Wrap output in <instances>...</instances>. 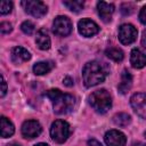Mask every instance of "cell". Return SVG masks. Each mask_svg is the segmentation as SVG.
Returning a JSON list of instances; mask_svg holds the SVG:
<instances>
[{
    "mask_svg": "<svg viewBox=\"0 0 146 146\" xmlns=\"http://www.w3.org/2000/svg\"><path fill=\"white\" fill-rule=\"evenodd\" d=\"M137 38V30L131 24H123L119 29V40L122 44H130Z\"/></svg>",
    "mask_w": 146,
    "mask_h": 146,
    "instance_id": "cell-8",
    "label": "cell"
},
{
    "mask_svg": "<svg viewBox=\"0 0 146 146\" xmlns=\"http://www.w3.org/2000/svg\"><path fill=\"white\" fill-rule=\"evenodd\" d=\"M130 63L135 68H143L144 66H146V55L139 49L135 48L130 54Z\"/></svg>",
    "mask_w": 146,
    "mask_h": 146,
    "instance_id": "cell-14",
    "label": "cell"
},
{
    "mask_svg": "<svg viewBox=\"0 0 146 146\" xmlns=\"http://www.w3.org/2000/svg\"><path fill=\"white\" fill-rule=\"evenodd\" d=\"M0 125H1V137L2 138H8L10 137L14 131V124L6 117V116H1V121H0Z\"/></svg>",
    "mask_w": 146,
    "mask_h": 146,
    "instance_id": "cell-18",
    "label": "cell"
},
{
    "mask_svg": "<svg viewBox=\"0 0 146 146\" xmlns=\"http://www.w3.org/2000/svg\"><path fill=\"white\" fill-rule=\"evenodd\" d=\"M144 136H145V138H146V131H145V132H144Z\"/></svg>",
    "mask_w": 146,
    "mask_h": 146,
    "instance_id": "cell-34",
    "label": "cell"
},
{
    "mask_svg": "<svg viewBox=\"0 0 146 146\" xmlns=\"http://www.w3.org/2000/svg\"><path fill=\"white\" fill-rule=\"evenodd\" d=\"M47 97L51 100L54 112L58 115L70 113L75 105V98L70 94H63L59 89H50L47 91Z\"/></svg>",
    "mask_w": 146,
    "mask_h": 146,
    "instance_id": "cell-2",
    "label": "cell"
},
{
    "mask_svg": "<svg viewBox=\"0 0 146 146\" xmlns=\"http://www.w3.org/2000/svg\"><path fill=\"white\" fill-rule=\"evenodd\" d=\"M13 9V2L11 1H7V0H2L0 3V13L1 15H7Z\"/></svg>",
    "mask_w": 146,
    "mask_h": 146,
    "instance_id": "cell-23",
    "label": "cell"
},
{
    "mask_svg": "<svg viewBox=\"0 0 146 146\" xmlns=\"http://www.w3.org/2000/svg\"><path fill=\"white\" fill-rule=\"evenodd\" d=\"M52 31L56 35L67 36L72 32V23L66 16H57L52 23Z\"/></svg>",
    "mask_w": 146,
    "mask_h": 146,
    "instance_id": "cell-6",
    "label": "cell"
},
{
    "mask_svg": "<svg viewBox=\"0 0 146 146\" xmlns=\"http://www.w3.org/2000/svg\"><path fill=\"white\" fill-rule=\"evenodd\" d=\"M11 31H13V26H11L10 23H8V22H2V23L0 24V32H1L2 34H8V33H10Z\"/></svg>",
    "mask_w": 146,
    "mask_h": 146,
    "instance_id": "cell-25",
    "label": "cell"
},
{
    "mask_svg": "<svg viewBox=\"0 0 146 146\" xmlns=\"http://www.w3.org/2000/svg\"><path fill=\"white\" fill-rule=\"evenodd\" d=\"M34 146H49V145L48 144H44V143H39V144L34 145Z\"/></svg>",
    "mask_w": 146,
    "mask_h": 146,
    "instance_id": "cell-32",
    "label": "cell"
},
{
    "mask_svg": "<svg viewBox=\"0 0 146 146\" xmlns=\"http://www.w3.org/2000/svg\"><path fill=\"white\" fill-rule=\"evenodd\" d=\"M107 66L97 60L88 62L82 70V78L86 87H94L102 83L107 75Z\"/></svg>",
    "mask_w": 146,
    "mask_h": 146,
    "instance_id": "cell-1",
    "label": "cell"
},
{
    "mask_svg": "<svg viewBox=\"0 0 146 146\" xmlns=\"http://www.w3.org/2000/svg\"><path fill=\"white\" fill-rule=\"evenodd\" d=\"M131 146H146V145L144 143H141V141H133L131 144Z\"/></svg>",
    "mask_w": 146,
    "mask_h": 146,
    "instance_id": "cell-31",
    "label": "cell"
},
{
    "mask_svg": "<svg viewBox=\"0 0 146 146\" xmlns=\"http://www.w3.org/2000/svg\"><path fill=\"white\" fill-rule=\"evenodd\" d=\"M78 30L81 35L89 38L99 32V26L94 21H91L89 18H82L78 23Z\"/></svg>",
    "mask_w": 146,
    "mask_h": 146,
    "instance_id": "cell-9",
    "label": "cell"
},
{
    "mask_svg": "<svg viewBox=\"0 0 146 146\" xmlns=\"http://www.w3.org/2000/svg\"><path fill=\"white\" fill-rule=\"evenodd\" d=\"M105 143L107 146H125L127 138L124 133L119 130H110L105 133Z\"/></svg>",
    "mask_w": 146,
    "mask_h": 146,
    "instance_id": "cell-11",
    "label": "cell"
},
{
    "mask_svg": "<svg viewBox=\"0 0 146 146\" xmlns=\"http://www.w3.org/2000/svg\"><path fill=\"white\" fill-rule=\"evenodd\" d=\"M133 10H135V6H133L132 3H130V2H124V3H122V6H121V13H122L123 15H125V16L132 14Z\"/></svg>",
    "mask_w": 146,
    "mask_h": 146,
    "instance_id": "cell-24",
    "label": "cell"
},
{
    "mask_svg": "<svg viewBox=\"0 0 146 146\" xmlns=\"http://www.w3.org/2000/svg\"><path fill=\"white\" fill-rule=\"evenodd\" d=\"M22 6L24 7V10L30 14L33 17L40 18L47 14V6L42 1L38 0H27V1H22Z\"/></svg>",
    "mask_w": 146,
    "mask_h": 146,
    "instance_id": "cell-5",
    "label": "cell"
},
{
    "mask_svg": "<svg viewBox=\"0 0 146 146\" xmlns=\"http://www.w3.org/2000/svg\"><path fill=\"white\" fill-rule=\"evenodd\" d=\"M63 83H64L66 87H72L74 82H73V79H72V78H70V76H65L64 80H63Z\"/></svg>",
    "mask_w": 146,
    "mask_h": 146,
    "instance_id": "cell-28",
    "label": "cell"
},
{
    "mask_svg": "<svg viewBox=\"0 0 146 146\" xmlns=\"http://www.w3.org/2000/svg\"><path fill=\"white\" fill-rule=\"evenodd\" d=\"M89 103L97 113L104 114L112 106V97L106 89H98L89 96Z\"/></svg>",
    "mask_w": 146,
    "mask_h": 146,
    "instance_id": "cell-3",
    "label": "cell"
},
{
    "mask_svg": "<svg viewBox=\"0 0 146 146\" xmlns=\"http://www.w3.org/2000/svg\"><path fill=\"white\" fill-rule=\"evenodd\" d=\"M54 67V63L50 60H44V62H39L33 65V72L36 75H43L50 72Z\"/></svg>",
    "mask_w": 146,
    "mask_h": 146,
    "instance_id": "cell-17",
    "label": "cell"
},
{
    "mask_svg": "<svg viewBox=\"0 0 146 146\" xmlns=\"http://www.w3.org/2000/svg\"><path fill=\"white\" fill-rule=\"evenodd\" d=\"M141 44L146 48V30L143 32V36H141Z\"/></svg>",
    "mask_w": 146,
    "mask_h": 146,
    "instance_id": "cell-30",
    "label": "cell"
},
{
    "mask_svg": "<svg viewBox=\"0 0 146 146\" xmlns=\"http://www.w3.org/2000/svg\"><path fill=\"white\" fill-rule=\"evenodd\" d=\"M88 145L89 146H103L99 141H97L96 139H90V140H88Z\"/></svg>",
    "mask_w": 146,
    "mask_h": 146,
    "instance_id": "cell-29",
    "label": "cell"
},
{
    "mask_svg": "<svg viewBox=\"0 0 146 146\" xmlns=\"http://www.w3.org/2000/svg\"><path fill=\"white\" fill-rule=\"evenodd\" d=\"M139 21L146 25V6H144L139 13Z\"/></svg>",
    "mask_w": 146,
    "mask_h": 146,
    "instance_id": "cell-26",
    "label": "cell"
},
{
    "mask_svg": "<svg viewBox=\"0 0 146 146\" xmlns=\"http://www.w3.org/2000/svg\"><path fill=\"white\" fill-rule=\"evenodd\" d=\"M11 62L14 64H22L31 58L30 52L23 47H15L11 50Z\"/></svg>",
    "mask_w": 146,
    "mask_h": 146,
    "instance_id": "cell-13",
    "label": "cell"
},
{
    "mask_svg": "<svg viewBox=\"0 0 146 146\" xmlns=\"http://www.w3.org/2000/svg\"><path fill=\"white\" fill-rule=\"evenodd\" d=\"M9 146H21V145H18V144H11V145H9Z\"/></svg>",
    "mask_w": 146,
    "mask_h": 146,
    "instance_id": "cell-33",
    "label": "cell"
},
{
    "mask_svg": "<svg viewBox=\"0 0 146 146\" xmlns=\"http://www.w3.org/2000/svg\"><path fill=\"white\" fill-rule=\"evenodd\" d=\"M130 104L138 116L146 120V94L138 92L131 96Z\"/></svg>",
    "mask_w": 146,
    "mask_h": 146,
    "instance_id": "cell-7",
    "label": "cell"
},
{
    "mask_svg": "<svg viewBox=\"0 0 146 146\" xmlns=\"http://www.w3.org/2000/svg\"><path fill=\"white\" fill-rule=\"evenodd\" d=\"M21 130H22L23 137H25V138H35L41 133L42 127L35 120H27L23 123Z\"/></svg>",
    "mask_w": 146,
    "mask_h": 146,
    "instance_id": "cell-10",
    "label": "cell"
},
{
    "mask_svg": "<svg viewBox=\"0 0 146 146\" xmlns=\"http://www.w3.org/2000/svg\"><path fill=\"white\" fill-rule=\"evenodd\" d=\"M35 43H36V46H38L41 50H48V49L50 48L51 41H50V38H49V34H48L47 30L40 29V30L36 32Z\"/></svg>",
    "mask_w": 146,
    "mask_h": 146,
    "instance_id": "cell-15",
    "label": "cell"
},
{
    "mask_svg": "<svg viewBox=\"0 0 146 146\" xmlns=\"http://www.w3.org/2000/svg\"><path fill=\"white\" fill-rule=\"evenodd\" d=\"M34 29H35V26H34V24H33L31 21H25V22H23L22 25H21V30H22L25 34H27V35H31V34L34 32Z\"/></svg>",
    "mask_w": 146,
    "mask_h": 146,
    "instance_id": "cell-22",
    "label": "cell"
},
{
    "mask_svg": "<svg viewBox=\"0 0 146 146\" xmlns=\"http://www.w3.org/2000/svg\"><path fill=\"white\" fill-rule=\"evenodd\" d=\"M63 3L65 7H67V9H70L71 11H74V13L81 11L84 6V2L81 0H68V1H63Z\"/></svg>",
    "mask_w": 146,
    "mask_h": 146,
    "instance_id": "cell-21",
    "label": "cell"
},
{
    "mask_svg": "<svg viewBox=\"0 0 146 146\" xmlns=\"http://www.w3.org/2000/svg\"><path fill=\"white\" fill-rule=\"evenodd\" d=\"M131 86H132V76H131V74L127 70H124L122 72V74H121V82H120V84L117 87L119 91L122 95H124V94H127L130 90Z\"/></svg>",
    "mask_w": 146,
    "mask_h": 146,
    "instance_id": "cell-16",
    "label": "cell"
},
{
    "mask_svg": "<svg viewBox=\"0 0 146 146\" xmlns=\"http://www.w3.org/2000/svg\"><path fill=\"white\" fill-rule=\"evenodd\" d=\"M71 135V127L66 121L56 120L50 128V136L54 141L58 144H63L67 140Z\"/></svg>",
    "mask_w": 146,
    "mask_h": 146,
    "instance_id": "cell-4",
    "label": "cell"
},
{
    "mask_svg": "<svg viewBox=\"0 0 146 146\" xmlns=\"http://www.w3.org/2000/svg\"><path fill=\"white\" fill-rule=\"evenodd\" d=\"M105 54H106V56L108 58H111L114 62H121L123 59V57H124L123 51L121 49H119V48H108V49H106Z\"/></svg>",
    "mask_w": 146,
    "mask_h": 146,
    "instance_id": "cell-20",
    "label": "cell"
},
{
    "mask_svg": "<svg viewBox=\"0 0 146 146\" xmlns=\"http://www.w3.org/2000/svg\"><path fill=\"white\" fill-rule=\"evenodd\" d=\"M7 92V83H6V80L3 78V75H1V97H3Z\"/></svg>",
    "mask_w": 146,
    "mask_h": 146,
    "instance_id": "cell-27",
    "label": "cell"
},
{
    "mask_svg": "<svg viewBox=\"0 0 146 146\" xmlns=\"http://www.w3.org/2000/svg\"><path fill=\"white\" fill-rule=\"evenodd\" d=\"M113 122L117 127H127L131 122V116L127 113H117L113 116Z\"/></svg>",
    "mask_w": 146,
    "mask_h": 146,
    "instance_id": "cell-19",
    "label": "cell"
},
{
    "mask_svg": "<svg viewBox=\"0 0 146 146\" xmlns=\"http://www.w3.org/2000/svg\"><path fill=\"white\" fill-rule=\"evenodd\" d=\"M97 10L98 14L100 16V18L104 22H110L112 18V15L114 13V5L113 3H108L105 1H99L97 3Z\"/></svg>",
    "mask_w": 146,
    "mask_h": 146,
    "instance_id": "cell-12",
    "label": "cell"
}]
</instances>
